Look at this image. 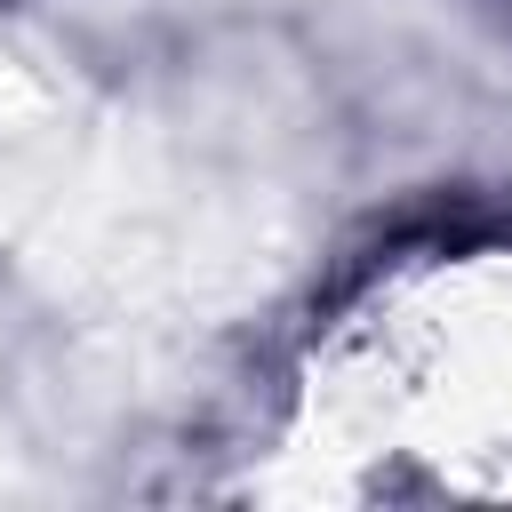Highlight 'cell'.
Returning <instances> with one entry per match:
<instances>
[{
	"mask_svg": "<svg viewBox=\"0 0 512 512\" xmlns=\"http://www.w3.org/2000/svg\"><path fill=\"white\" fill-rule=\"evenodd\" d=\"M296 456L336 496H512V240L360 280L304 352Z\"/></svg>",
	"mask_w": 512,
	"mask_h": 512,
	"instance_id": "obj_1",
	"label": "cell"
}]
</instances>
